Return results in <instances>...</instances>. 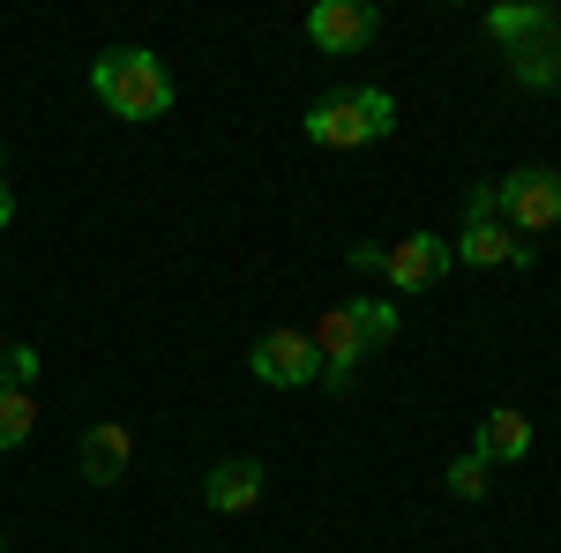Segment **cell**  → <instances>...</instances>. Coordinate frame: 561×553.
Wrapping results in <instances>:
<instances>
[{"mask_svg": "<svg viewBox=\"0 0 561 553\" xmlns=\"http://www.w3.org/2000/svg\"><path fill=\"white\" fill-rule=\"evenodd\" d=\"M90 90H98V105H113L121 120H165L173 113V76H165V60L158 53H142V45H113V53H98L90 60Z\"/></svg>", "mask_w": 561, "mask_h": 553, "instance_id": "cell-1", "label": "cell"}, {"mask_svg": "<svg viewBox=\"0 0 561 553\" xmlns=\"http://www.w3.org/2000/svg\"><path fill=\"white\" fill-rule=\"evenodd\" d=\"M307 337H314V352H322V382L345 389L352 375H359V359L397 337V307H389V299H345V307H330Z\"/></svg>", "mask_w": 561, "mask_h": 553, "instance_id": "cell-2", "label": "cell"}, {"mask_svg": "<svg viewBox=\"0 0 561 553\" xmlns=\"http://www.w3.org/2000/svg\"><path fill=\"white\" fill-rule=\"evenodd\" d=\"M307 142H322V150H359V142H382L397 128V97L389 90H330V97H314L307 105Z\"/></svg>", "mask_w": 561, "mask_h": 553, "instance_id": "cell-3", "label": "cell"}, {"mask_svg": "<svg viewBox=\"0 0 561 553\" xmlns=\"http://www.w3.org/2000/svg\"><path fill=\"white\" fill-rule=\"evenodd\" d=\"M494 203H502V224L510 232H554L561 224V172H547V165H524V172H510L502 187H494Z\"/></svg>", "mask_w": 561, "mask_h": 553, "instance_id": "cell-4", "label": "cell"}, {"mask_svg": "<svg viewBox=\"0 0 561 553\" xmlns=\"http://www.w3.org/2000/svg\"><path fill=\"white\" fill-rule=\"evenodd\" d=\"M248 367H255L262 389H307V382H322V352H314L307 330H270V337H255Z\"/></svg>", "mask_w": 561, "mask_h": 553, "instance_id": "cell-5", "label": "cell"}, {"mask_svg": "<svg viewBox=\"0 0 561 553\" xmlns=\"http://www.w3.org/2000/svg\"><path fill=\"white\" fill-rule=\"evenodd\" d=\"M375 31H382V15L367 0H314L307 8V38L322 45V53H359Z\"/></svg>", "mask_w": 561, "mask_h": 553, "instance_id": "cell-6", "label": "cell"}, {"mask_svg": "<svg viewBox=\"0 0 561 553\" xmlns=\"http://www.w3.org/2000/svg\"><path fill=\"white\" fill-rule=\"evenodd\" d=\"M449 240H434V232H412V240H397L382 262V277L397 285V292H427V285H442L449 277Z\"/></svg>", "mask_w": 561, "mask_h": 553, "instance_id": "cell-7", "label": "cell"}, {"mask_svg": "<svg viewBox=\"0 0 561 553\" xmlns=\"http://www.w3.org/2000/svg\"><path fill=\"white\" fill-rule=\"evenodd\" d=\"M449 255L472 262V269H494V262L524 269V262H531V240H517L502 217H465V240H449Z\"/></svg>", "mask_w": 561, "mask_h": 553, "instance_id": "cell-8", "label": "cell"}, {"mask_svg": "<svg viewBox=\"0 0 561 553\" xmlns=\"http://www.w3.org/2000/svg\"><path fill=\"white\" fill-rule=\"evenodd\" d=\"M76 464H83L90 486H121V479H128V464H135V434L121 419H98L83 434V449H76Z\"/></svg>", "mask_w": 561, "mask_h": 553, "instance_id": "cell-9", "label": "cell"}, {"mask_svg": "<svg viewBox=\"0 0 561 553\" xmlns=\"http://www.w3.org/2000/svg\"><path fill=\"white\" fill-rule=\"evenodd\" d=\"M203 502H210L217 516H248L262 502V464H255V457H225V464H210Z\"/></svg>", "mask_w": 561, "mask_h": 553, "instance_id": "cell-10", "label": "cell"}, {"mask_svg": "<svg viewBox=\"0 0 561 553\" xmlns=\"http://www.w3.org/2000/svg\"><path fill=\"white\" fill-rule=\"evenodd\" d=\"M524 449H531V419H524V412L502 404V412H486V419H479L472 457H486V464H517Z\"/></svg>", "mask_w": 561, "mask_h": 553, "instance_id": "cell-11", "label": "cell"}, {"mask_svg": "<svg viewBox=\"0 0 561 553\" xmlns=\"http://www.w3.org/2000/svg\"><path fill=\"white\" fill-rule=\"evenodd\" d=\"M486 31H494V38H502L510 53H517V45L547 38V31H554V15H547L539 0H531V8H494V15H486Z\"/></svg>", "mask_w": 561, "mask_h": 553, "instance_id": "cell-12", "label": "cell"}, {"mask_svg": "<svg viewBox=\"0 0 561 553\" xmlns=\"http://www.w3.org/2000/svg\"><path fill=\"white\" fill-rule=\"evenodd\" d=\"M510 60H517V83H531V90H561V38L554 45H517V53H510Z\"/></svg>", "mask_w": 561, "mask_h": 553, "instance_id": "cell-13", "label": "cell"}, {"mask_svg": "<svg viewBox=\"0 0 561 553\" xmlns=\"http://www.w3.org/2000/svg\"><path fill=\"white\" fill-rule=\"evenodd\" d=\"M31 426H38L31 389H8V382H0V449H23V441H31Z\"/></svg>", "mask_w": 561, "mask_h": 553, "instance_id": "cell-14", "label": "cell"}, {"mask_svg": "<svg viewBox=\"0 0 561 553\" xmlns=\"http://www.w3.org/2000/svg\"><path fill=\"white\" fill-rule=\"evenodd\" d=\"M486 486H494V479H486V457L465 449V457L449 464V494H457V502H486Z\"/></svg>", "mask_w": 561, "mask_h": 553, "instance_id": "cell-15", "label": "cell"}, {"mask_svg": "<svg viewBox=\"0 0 561 553\" xmlns=\"http://www.w3.org/2000/svg\"><path fill=\"white\" fill-rule=\"evenodd\" d=\"M0 382L31 389V382H38V352H31V344H8V352H0Z\"/></svg>", "mask_w": 561, "mask_h": 553, "instance_id": "cell-16", "label": "cell"}, {"mask_svg": "<svg viewBox=\"0 0 561 553\" xmlns=\"http://www.w3.org/2000/svg\"><path fill=\"white\" fill-rule=\"evenodd\" d=\"M465 217H502V203H494V187H472V195H465Z\"/></svg>", "mask_w": 561, "mask_h": 553, "instance_id": "cell-17", "label": "cell"}, {"mask_svg": "<svg viewBox=\"0 0 561 553\" xmlns=\"http://www.w3.org/2000/svg\"><path fill=\"white\" fill-rule=\"evenodd\" d=\"M382 262H389V247H367V240L352 247V269H359V277H367V269H382Z\"/></svg>", "mask_w": 561, "mask_h": 553, "instance_id": "cell-18", "label": "cell"}, {"mask_svg": "<svg viewBox=\"0 0 561 553\" xmlns=\"http://www.w3.org/2000/svg\"><path fill=\"white\" fill-rule=\"evenodd\" d=\"M15 224V195H8V180H0V232Z\"/></svg>", "mask_w": 561, "mask_h": 553, "instance_id": "cell-19", "label": "cell"}, {"mask_svg": "<svg viewBox=\"0 0 561 553\" xmlns=\"http://www.w3.org/2000/svg\"><path fill=\"white\" fill-rule=\"evenodd\" d=\"M0 546H8V539H0Z\"/></svg>", "mask_w": 561, "mask_h": 553, "instance_id": "cell-20", "label": "cell"}]
</instances>
